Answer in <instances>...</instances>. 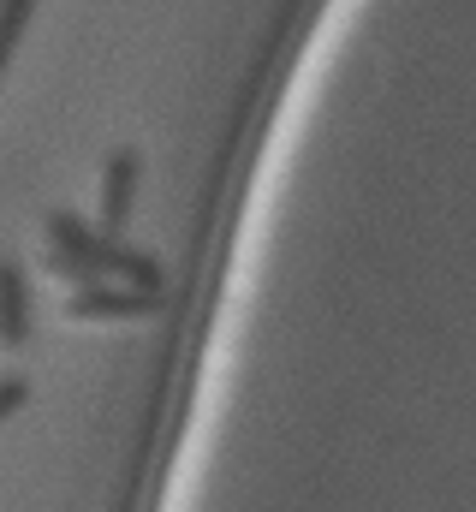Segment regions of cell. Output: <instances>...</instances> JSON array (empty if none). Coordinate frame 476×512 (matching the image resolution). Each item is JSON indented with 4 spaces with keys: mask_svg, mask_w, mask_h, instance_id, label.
<instances>
[{
    "mask_svg": "<svg viewBox=\"0 0 476 512\" xmlns=\"http://www.w3.org/2000/svg\"><path fill=\"white\" fill-rule=\"evenodd\" d=\"M42 239H48V251H60L66 262H78L90 286L108 280V286H131V292H161L155 256H143V251H131V245H119V239H108V233H96L90 221H78V215H66V209H54V215L42 221Z\"/></svg>",
    "mask_w": 476,
    "mask_h": 512,
    "instance_id": "6da1fadb",
    "label": "cell"
},
{
    "mask_svg": "<svg viewBox=\"0 0 476 512\" xmlns=\"http://www.w3.org/2000/svg\"><path fill=\"white\" fill-rule=\"evenodd\" d=\"M161 304H167V292H131V286L96 280V286H78L66 298V316L72 322H137V316H155Z\"/></svg>",
    "mask_w": 476,
    "mask_h": 512,
    "instance_id": "7a4b0ae2",
    "label": "cell"
},
{
    "mask_svg": "<svg viewBox=\"0 0 476 512\" xmlns=\"http://www.w3.org/2000/svg\"><path fill=\"white\" fill-rule=\"evenodd\" d=\"M30 340V286L18 262H0V352H18Z\"/></svg>",
    "mask_w": 476,
    "mask_h": 512,
    "instance_id": "277c9868",
    "label": "cell"
},
{
    "mask_svg": "<svg viewBox=\"0 0 476 512\" xmlns=\"http://www.w3.org/2000/svg\"><path fill=\"white\" fill-rule=\"evenodd\" d=\"M24 399H30V382H24V376H6V382H0V423H6V417H18V411H24Z\"/></svg>",
    "mask_w": 476,
    "mask_h": 512,
    "instance_id": "5b68a950",
    "label": "cell"
},
{
    "mask_svg": "<svg viewBox=\"0 0 476 512\" xmlns=\"http://www.w3.org/2000/svg\"><path fill=\"white\" fill-rule=\"evenodd\" d=\"M137 155L131 149H119L114 161H108V173H102V233L119 239L125 233V221H131V203H137Z\"/></svg>",
    "mask_w": 476,
    "mask_h": 512,
    "instance_id": "3957f363",
    "label": "cell"
}]
</instances>
